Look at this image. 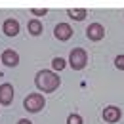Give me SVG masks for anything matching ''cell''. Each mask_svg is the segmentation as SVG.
<instances>
[{
	"label": "cell",
	"instance_id": "obj_1",
	"mask_svg": "<svg viewBox=\"0 0 124 124\" xmlns=\"http://www.w3.org/2000/svg\"><path fill=\"white\" fill-rule=\"evenodd\" d=\"M59 84H61V78L57 77L55 71H50V69L38 71L36 77H34V86L38 88V92H42V93L55 92L59 88Z\"/></svg>",
	"mask_w": 124,
	"mask_h": 124
},
{
	"label": "cell",
	"instance_id": "obj_2",
	"mask_svg": "<svg viewBox=\"0 0 124 124\" xmlns=\"http://www.w3.org/2000/svg\"><path fill=\"white\" fill-rule=\"evenodd\" d=\"M46 105V99H44V95L38 92H32L29 93L25 99H23V109L25 111H29V113H40L42 109Z\"/></svg>",
	"mask_w": 124,
	"mask_h": 124
},
{
	"label": "cell",
	"instance_id": "obj_3",
	"mask_svg": "<svg viewBox=\"0 0 124 124\" xmlns=\"http://www.w3.org/2000/svg\"><path fill=\"white\" fill-rule=\"evenodd\" d=\"M69 65L73 67V71H82L88 65V54L84 48H75L69 54Z\"/></svg>",
	"mask_w": 124,
	"mask_h": 124
},
{
	"label": "cell",
	"instance_id": "obj_4",
	"mask_svg": "<svg viewBox=\"0 0 124 124\" xmlns=\"http://www.w3.org/2000/svg\"><path fill=\"white\" fill-rule=\"evenodd\" d=\"M73 27L69 25V23H57L55 25V29H54V36L59 40V42H67V40H71L73 38Z\"/></svg>",
	"mask_w": 124,
	"mask_h": 124
},
{
	"label": "cell",
	"instance_id": "obj_5",
	"mask_svg": "<svg viewBox=\"0 0 124 124\" xmlns=\"http://www.w3.org/2000/svg\"><path fill=\"white\" fill-rule=\"evenodd\" d=\"M86 36H88V40H92V42H99V40H103V36H105V27H103L101 23H90L88 29H86Z\"/></svg>",
	"mask_w": 124,
	"mask_h": 124
},
{
	"label": "cell",
	"instance_id": "obj_6",
	"mask_svg": "<svg viewBox=\"0 0 124 124\" xmlns=\"http://www.w3.org/2000/svg\"><path fill=\"white\" fill-rule=\"evenodd\" d=\"M120 116H122V111L116 107V105H109V107L103 109V120L109 124H115L120 120Z\"/></svg>",
	"mask_w": 124,
	"mask_h": 124
},
{
	"label": "cell",
	"instance_id": "obj_7",
	"mask_svg": "<svg viewBox=\"0 0 124 124\" xmlns=\"http://www.w3.org/2000/svg\"><path fill=\"white\" fill-rule=\"evenodd\" d=\"M14 101V86L4 82L0 84V105H12Z\"/></svg>",
	"mask_w": 124,
	"mask_h": 124
},
{
	"label": "cell",
	"instance_id": "obj_8",
	"mask_svg": "<svg viewBox=\"0 0 124 124\" xmlns=\"http://www.w3.org/2000/svg\"><path fill=\"white\" fill-rule=\"evenodd\" d=\"M0 61L6 67H17L19 65V54L16 50H4L2 55H0Z\"/></svg>",
	"mask_w": 124,
	"mask_h": 124
},
{
	"label": "cell",
	"instance_id": "obj_9",
	"mask_svg": "<svg viewBox=\"0 0 124 124\" xmlns=\"http://www.w3.org/2000/svg\"><path fill=\"white\" fill-rule=\"evenodd\" d=\"M2 31L6 36H17L19 34V21L17 19H6L2 23Z\"/></svg>",
	"mask_w": 124,
	"mask_h": 124
},
{
	"label": "cell",
	"instance_id": "obj_10",
	"mask_svg": "<svg viewBox=\"0 0 124 124\" xmlns=\"http://www.w3.org/2000/svg\"><path fill=\"white\" fill-rule=\"evenodd\" d=\"M27 31H29V34H32V36H40L42 31H44L42 21H38V19H31V21L27 23Z\"/></svg>",
	"mask_w": 124,
	"mask_h": 124
},
{
	"label": "cell",
	"instance_id": "obj_11",
	"mask_svg": "<svg viewBox=\"0 0 124 124\" xmlns=\"http://www.w3.org/2000/svg\"><path fill=\"white\" fill-rule=\"evenodd\" d=\"M67 16L71 19H75V21H82L88 16V10L86 8H71V10H67Z\"/></svg>",
	"mask_w": 124,
	"mask_h": 124
},
{
	"label": "cell",
	"instance_id": "obj_12",
	"mask_svg": "<svg viewBox=\"0 0 124 124\" xmlns=\"http://www.w3.org/2000/svg\"><path fill=\"white\" fill-rule=\"evenodd\" d=\"M67 67V61L63 59V57H54L52 59V71H55V73H59Z\"/></svg>",
	"mask_w": 124,
	"mask_h": 124
},
{
	"label": "cell",
	"instance_id": "obj_13",
	"mask_svg": "<svg viewBox=\"0 0 124 124\" xmlns=\"http://www.w3.org/2000/svg\"><path fill=\"white\" fill-rule=\"evenodd\" d=\"M67 124H84V120H82V116L78 113H73V115L67 116Z\"/></svg>",
	"mask_w": 124,
	"mask_h": 124
},
{
	"label": "cell",
	"instance_id": "obj_14",
	"mask_svg": "<svg viewBox=\"0 0 124 124\" xmlns=\"http://www.w3.org/2000/svg\"><path fill=\"white\" fill-rule=\"evenodd\" d=\"M115 67H116L118 71H124V54H120V55L115 57Z\"/></svg>",
	"mask_w": 124,
	"mask_h": 124
},
{
	"label": "cell",
	"instance_id": "obj_15",
	"mask_svg": "<svg viewBox=\"0 0 124 124\" xmlns=\"http://www.w3.org/2000/svg\"><path fill=\"white\" fill-rule=\"evenodd\" d=\"M31 14H34V16H46L48 10L46 8H31Z\"/></svg>",
	"mask_w": 124,
	"mask_h": 124
},
{
	"label": "cell",
	"instance_id": "obj_16",
	"mask_svg": "<svg viewBox=\"0 0 124 124\" xmlns=\"http://www.w3.org/2000/svg\"><path fill=\"white\" fill-rule=\"evenodd\" d=\"M17 124H32L29 118H21V120H17Z\"/></svg>",
	"mask_w": 124,
	"mask_h": 124
}]
</instances>
